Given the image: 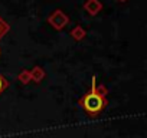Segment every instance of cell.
<instances>
[{
	"mask_svg": "<svg viewBox=\"0 0 147 138\" xmlns=\"http://www.w3.org/2000/svg\"><path fill=\"white\" fill-rule=\"evenodd\" d=\"M97 76L94 75L92 79H91V88L90 91L82 95L78 101L80 107L85 111V114L90 117V118H97L108 105V99L107 96L101 95L98 91H97Z\"/></svg>",
	"mask_w": 147,
	"mask_h": 138,
	"instance_id": "6da1fadb",
	"label": "cell"
},
{
	"mask_svg": "<svg viewBox=\"0 0 147 138\" xmlns=\"http://www.w3.org/2000/svg\"><path fill=\"white\" fill-rule=\"evenodd\" d=\"M46 22H48L49 26L53 27L55 30H62V29H65V27L69 25V17H68L61 9H56L55 12H52V13L48 16Z\"/></svg>",
	"mask_w": 147,
	"mask_h": 138,
	"instance_id": "7a4b0ae2",
	"label": "cell"
},
{
	"mask_svg": "<svg viewBox=\"0 0 147 138\" xmlns=\"http://www.w3.org/2000/svg\"><path fill=\"white\" fill-rule=\"evenodd\" d=\"M82 7L90 16H97L102 10V3L100 0H87Z\"/></svg>",
	"mask_w": 147,
	"mask_h": 138,
	"instance_id": "3957f363",
	"label": "cell"
},
{
	"mask_svg": "<svg viewBox=\"0 0 147 138\" xmlns=\"http://www.w3.org/2000/svg\"><path fill=\"white\" fill-rule=\"evenodd\" d=\"M29 72H30V79H32L35 84H40V82L45 79V76H46L43 68H40L39 65H35V66L32 68V71H29Z\"/></svg>",
	"mask_w": 147,
	"mask_h": 138,
	"instance_id": "277c9868",
	"label": "cell"
},
{
	"mask_svg": "<svg viewBox=\"0 0 147 138\" xmlns=\"http://www.w3.org/2000/svg\"><path fill=\"white\" fill-rule=\"evenodd\" d=\"M69 35H71V38H72L74 40L81 42V40L85 39V36H87V30H85L82 26H75V27H74V29L69 32Z\"/></svg>",
	"mask_w": 147,
	"mask_h": 138,
	"instance_id": "5b68a950",
	"label": "cell"
},
{
	"mask_svg": "<svg viewBox=\"0 0 147 138\" xmlns=\"http://www.w3.org/2000/svg\"><path fill=\"white\" fill-rule=\"evenodd\" d=\"M18 79H19V82H20L22 85L30 84L32 79H30V72H29V69H25V71H22V72L18 75Z\"/></svg>",
	"mask_w": 147,
	"mask_h": 138,
	"instance_id": "8992f818",
	"label": "cell"
},
{
	"mask_svg": "<svg viewBox=\"0 0 147 138\" xmlns=\"http://www.w3.org/2000/svg\"><path fill=\"white\" fill-rule=\"evenodd\" d=\"M9 30H10V25L6 23L2 17H0V40H2V39L9 33Z\"/></svg>",
	"mask_w": 147,
	"mask_h": 138,
	"instance_id": "52a82bcc",
	"label": "cell"
},
{
	"mask_svg": "<svg viewBox=\"0 0 147 138\" xmlns=\"http://www.w3.org/2000/svg\"><path fill=\"white\" fill-rule=\"evenodd\" d=\"M7 88H9V81H7L2 74H0V95H2Z\"/></svg>",
	"mask_w": 147,
	"mask_h": 138,
	"instance_id": "ba28073f",
	"label": "cell"
},
{
	"mask_svg": "<svg viewBox=\"0 0 147 138\" xmlns=\"http://www.w3.org/2000/svg\"><path fill=\"white\" fill-rule=\"evenodd\" d=\"M95 88H97V91H98V92H100L101 95H104V96H107V94H108V89H107V88H105L104 85H97Z\"/></svg>",
	"mask_w": 147,
	"mask_h": 138,
	"instance_id": "9c48e42d",
	"label": "cell"
},
{
	"mask_svg": "<svg viewBox=\"0 0 147 138\" xmlns=\"http://www.w3.org/2000/svg\"><path fill=\"white\" fill-rule=\"evenodd\" d=\"M118 2H120V3H124V2H127V0H118Z\"/></svg>",
	"mask_w": 147,
	"mask_h": 138,
	"instance_id": "30bf717a",
	"label": "cell"
}]
</instances>
